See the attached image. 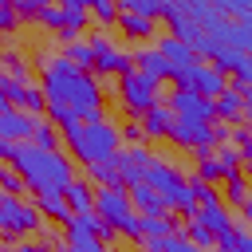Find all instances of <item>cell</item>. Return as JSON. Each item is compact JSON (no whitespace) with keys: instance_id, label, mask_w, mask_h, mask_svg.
Segmentation results:
<instances>
[{"instance_id":"obj_1","label":"cell","mask_w":252,"mask_h":252,"mask_svg":"<svg viewBox=\"0 0 252 252\" xmlns=\"http://www.w3.org/2000/svg\"><path fill=\"white\" fill-rule=\"evenodd\" d=\"M39 91L47 98V106H63L71 110L79 122H102L106 114V102H102V87H98V75L91 71H79L67 55H47L39 63Z\"/></svg>"},{"instance_id":"obj_2","label":"cell","mask_w":252,"mask_h":252,"mask_svg":"<svg viewBox=\"0 0 252 252\" xmlns=\"http://www.w3.org/2000/svg\"><path fill=\"white\" fill-rule=\"evenodd\" d=\"M8 165L24 177V185H28L35 197L63 193V189L75 181V161L63 158V150H39V146H32V142H20Z\"/></svg>"},{"instance_id":"obj_3","label":"cell","mask_w":252,"mask_h":252,"mask_svg":"<svg viewBox=\"0 0 252 252\" xmlns=\"http://www.w3.org/2000/svg\"><path fill=\"white\" fill-rule=\"evenodd\" d=\"M67 138V150H71V158L79 161V165H106V161H114L118 158V150H122V130L114 126V122H79L75 130H67L63 134Z\"/></svg>"},{"instance_id":"obj_4","label":"cell","mask_w":252,"mask_h":252,"mask_svg":"<svg viewBox=\"0 0 252 252\" xmlns=\"http://www.w3.org/2000/svg\"><path fill=\"white\" fill-rule=\"evenodd\" d=\"M146 185L173 209V213H185L189 220L197 217V193L189 189V177L177 169V165H169V161H161V158H154L150 161V169H146Z\"/></svg>"},{"instance_id":"obj_5","label":"cell","mask_w":252,"mask_h":252,"mask_svg":"<svg viewBox=\"0 0 252 252\" xmlns=\"http://www.w3.org/2000/svg\"><path fill=\"white\" fill-rule=\"evenodd\" d=\"M87 16H91V4L87 0H63V4H47L39 12V24L47 32H55L63 43H75V35L87 28Z\"/></svg>"},{"instance_id":"obj_6","label":"cell","mask_w":252,"mask_h":252,"mask_svg":"<svg viewBox=\"0 0 252 252\" xmlns=\"http://www.w3.org/2000/svg\"><path fill=\"white\" fill-rule=\"evenodd\" d=\"M118 106L130 114V118H146L154 106H158V83L146 79L142 71H130L118 79Z\"/></svg>"},{"instance_id":"obj_7","label":"cell","mask_w":252,"mask_h":252,"mask_svg":"<svg viewBox=\"0 0 252 252\" xmlns=\"http://www.w3.org/2000/svg\"><path fill=\"white\" fill-rule=\"evenodd\" d=\"M39 228H43V217H39L35 205L0 193V232H4V236H32V232H39Z\"/></svg>"},{"instance_id":"obj_8","label":"cell","mask_w":252,"mask_h":252,"mask_svg":"<svg viewBox=\"0 0 252 252\" xmlns=\"http://www.w3.org/2000/svg\"><path fill=\"white\" fill-rule=\"evenodd\" d=\"M173 83L181 87V91H193V94H201V98H220L228 87H224V75L213 67V63H193L189 71H173Z\"/></svg>"},{"instance_id":"obj_9","label":"cell","mask_w":252,"mask_h":252,"mask_svg":"<svg viewBox=\"0 0 252 252\" xmlns=\"http://www.w3.org/2000/svg\"><path fill=\"white\" fill-rule=\"evenodd\" d=\"M0 102L12 106V110H24V114H32V118H39V110H47V98H43L39 87L16 83V79H8V75L0 79Z\"/></svg>"},{"instance_id":"obj_10","label":"cell","mask_w":252,"mask_h":252,"mask_svg":"<svg viewBox=\"0 0 252 252\" xmlns=\"http://www.w3.org/2000/svg\"><path fill=\"white\" fill-rule=\"evenodd\" d=\"M91 47H94V75H130L134 71V55L130 51H118L106 35H94L91 39Z\"/></svg>"},{"instance_id":"obj_11","label":"cell","mask_w":252,"mask_h":252,"mask_svg":"<svg viewBox=\"0 0 252 252\" xmlns=\"http://www.w3.org/2000/svg\"><path fill=\"white\" fill-rule=\"evenodd\" d=\"M181 122H213L217 118V110H213V98H201V94H193V91H181V87H173L169 91V102H165Z\"/></svg>"},{"instance_id":"obj_12","label":"cell","mask_w":252,"mask_h":252,"mask_svg":"<svg viewBox=\"0 0 252 252\" xmlns=\"http://www.w3.org/2000/svg\"><path fill=\"white\" fill-rule=\"evenodd\" d=\"M169 142L181 146V150H193V154H205V150H217V138H213V126L209 122H173L169 130Z\"/></svg>"},{"instance_id":"obj_13","label":"cell","mask_w":252,"mask_h":252,"mask_svg":"<svg viewBox=\"0 0 252 252\" xmlns=\"http://www.w3.org/2000/svg\"><path fill=\"white\" fill-rule=\"evenodd\" d=\"M150 161H154L150 146H122V150H118V158H114L122 185H142V181H146V169H150Z\"/></svg>"},{"instance_id":"obj_14","label":"cell","mask_w":252,"mask_h":252,"mask_svg":"<svg viewBox=\"0 0 252 252\" xmlns=\"http://www.w3.org/2000/svg\"><path fill=\"white\" fill-rule=\"evenodd\" d=\"M161 20L169 24V35L173 39H181V43H189L193 51H197V43L205 39V32L189 20V12H185V4H165V12H161Z\"/></svg>"},{"instance_id":"obj_15","label":"cell","mask_w":252,"mask_h":252,"mask_svg":"<svg viewBox=\"0 0 252 252\" xmlns=\"http://www.w3.org/2000/svg\"><path fill=\"white\" fill-rule=\"evenodd\" d=\"M35 122H39V118H32V114L12 110V106L0 102V138H8V142H16V146H20V142H32Z\"/></svg>"},{"instance_id":"obj_16","label":"cell","mask_w":252,"mask_h":252,"mask_svg":"<svg viewBox=\"0 0 252 252\" xmlns=\"http://www.w3.org/2000/svg\"><path fill=\"white\" fill-rule=\"evenodd\" d=\"M161 55H165V63L173 67V71H189L193 63H201V55L189 47V43H181V39H173V35H161L158 43H154Z\"/></svg>"},{"instance_id":"obj_17","label":"cell","mask_w":252,"mask_h":252,"mask_svg":"<svg viewBox=\"0 0 252 252\" xmlns=\"http://www.w3.org/2000/svg\"><path fill=\"white\" fill-rule=\"evenodd\" d=\"M134 71H142V75L154 79V83L173 79V67L165 63V55H161L158 47H142V51H134Z\"/></svg>"},{"instance_id":"obj_18","label":"cell","mask_w":252,"mask_h":252,"mask_svg":"<svg viewBox=\"0 0 252 252\" xmlns=\"http://www.w3.org/2000/svg\"><path fill=\"white\" fill-rule=\"evenodd\" d=\"M130 205H134V213L138 217H169V205L142 181V185H130Z\"/></svg>"},{"instance_id":"obj_19","label":"cell","mask_w":252,"mask_h":252,"mask_svg":"<svg viewBox=\"0 0 252 252\" xmlns=\"http://www.w3.org/2000/svg\"><path fill=\"white\" fill-rule=\"evenodd\" d=\"M193 220H201V224H205V228H209L217 240H220L224 232H232V228H236V224H232V209H228L224 201H220V205H201Z\"/></svg>"},{"instance_id":"obj_20","label":"cell","mask_w":252,"mask_h":252,"mask_svg":"<svg viewBox=\"0 0 252 252\" xmlns=\"http://www.w3.org/2000/svg\"><path fill=\"white\" fill-rule=\"evenodd\" d=\"M63 201H67L71 217H75V213H94V185L83 181V177H75V181L63 189Z\"/></svg>"},{"instance_id":"obj_21","label":"cell","mask_w":252,"mask_h":252,"mask_svg":"<svg viewBox=\"0 0 252 252\" xmlns=\"http://www.w3.org/2000/svg\"><path fill=\"white\" fill-rule=\"evenodd\" d=\"M173 122H177V114H173L165 102H158V106H154V110L142 118V130H146V138H169Z\"/></svg>"},{"instance_id":"obj_22","label":"cell","mask_w":252,"mask_h":252,"mask_svg":"<svg viewBox=\"0 0 252 252\" xmlns=\"http://www.w3.org/2000/svg\"><path fill=\"white\" fill-rule=\"evenodd\" d=\"M213 110H217L220 122H240V118H244V94H240L236 87H228L220 98H213Z\"/></svg>"},{"instance_id":"obj_23","label":"cell","mask_w":252,"mask_h":252,"mask_svg":"<svg viewBox=\"0 0 252 252\" xmlns=\"http://www.w3.org/2000/svg\"><path fill=\"white\" fill-rule=\"evenodd\" d=\"M118 28H122L130 39H150V35H154V20H146V16H138V12H122V8H118Z\"/></svg>"},{"instance_id":"obj_24","label":"cell","mask_w":252,"mask_h":252,"mask_svg":"<svg viewBox=\"0 0 252 252\" xmlns=\"http://www.w3.org/2000/svg\"><path fill=\"white\" fill-rule=\"evenodd\" d=\"M35 209H39V217H47V220H59V224H67V220H71V209H67L63 193H47V197H35Z\"/></svg>"},{"instance_id":"obj_25","label":"cell","mask_w":252,"mask_h":252,"mask_svg":"<svg viewBox=\"0 0 252 252\" xmlns=\"http://www.w3.org/2000/svg\"><path fill=\"white\" fill-rule=\"evenodd\" d=\"M79 71H91L94 75V47H91V39H75V43H67V51H63Z\"/></svg>"},{"instance_id":"obj_26","label":"cell","mask_w":252,"mask_h":252,"mask_svg":"<svg viewBox=\"0 0 252 252\" xmlns=\"http://www.w3.org/2000/svg\"><path fill=\"white\" fill-rule=\"evenodd\" d=\"M193 177H201V181H209V185H220L224 181V173H220V161H217V150H205V154H197V173Z\"/></svg>"},{"instance_id":"obj_27","label":"cell","mask_w":252,"mask_h":252,"mask_svg":"<svg viewBox=\"0 0 252 252\" xmlns=\"http://www.w3.org/2000/svg\"><path fill=\"white\" fill-rule=\"evenodd\" d=\"M248 197H252V193H248V177H244V173L224 181V205H228V209H244Z\"/></svg>"},{"instance_id":"obj_28","label":"cell","mask_w":252,"mask_h":252,"mask_svg":"<svg viewBox=\"0 0 252 252\" xmlns=\"http://www.w3.org/2000/svg\"><path fill=\"white\" fill-rule=\"evenodd\" d=\"M63 252H106V244L94 240V236H83V232H67L63 228Z\"/></svg>"},{"instance_id":"obj_29","label":"cell","mask_w":252,"mask_h":252,"mask_svg":"<svg viewBox=\"0 0 252 252\" xmlns=\"http://www.w3.org/2000/svg\"><path fill=\"white\" fill-rule=\"evenodd\" d=\"M0 63H4V71H8V79H16V83H32V71H28V59H24L20 51H4V55H0Z\"/></svg>"},{"instance_id":"obj_30","label":"cell","mask_w":252,"mask_h":252,"mask_svg":"<svg viewBox=\"0 0 252 252\" xmlns=\"http://www.w3.org/2000/svg\"><path fill=\"white\" fill-rule=\"evenodd\" d=\"M185 240H189L197 252H213V248H217V236H213V232H209L201 220H189V228H185Z\"/></svg>"},{"instance_id":"obj_31","label":"cell","mask_w":252,"mask_h":252,"mask_svg":"<svg viewBox=\"0 0 252 252\" xmlns=\"http://www.w3.org/2000/svg\"><path fill=\"white\" fill-rule=\"evenodd\" d=\"M142 248H146V252H197V248H193L185 236H177V232H173V236H161V240H142Z\"/></svg>"},{"instance_id":"obj_32","label":"cell","mask_w":252,"mask_h":252,"mask_svg":"<svg viewBox=\"0 0 252 252\" xmlns=\"http://www.w3.org/2000/svg\"><path fill=\"white\" fill-rule=\"evenodd\" d=\"M87 173H91V181H98V189H122V177H118V165H114V161L91 165Z\"/></svg>"},{"instance_id":"obj_33","label":"cell","mask_w":252,"mask_h":252,"mask_svg":"<svg viewBox=\"0 0 252 252\" xmlns=\"http://www.w3.org/2000/svg\"><path fill=\"white\" fill-rule=\"evenodd\" d=\"M173 220L169 217H142V236L146 240H161V236H173Z\"/></svg>"},{"instance_id":"obj_34","label":"cell","mask_w":252,"mask_h":252,"mask_svg":"<svg viewBox=\"0 0 252 252\" xmlns=\"http://www.w3.org/2000/svg\"><path fill=\"white\" fill-rule=\"evenodd\" d=\"M217 248H220V252H252V232L232 228V232H224V236L217 240Z\"/></svg>"},{"instance_id":"obj_35","label":"cell","mask_w":252,"mask_h":252,"mask_svg":"<svg viewBox=\"0 0 252 252\" xmlns=\"http://www.w3.org/2000/svg\"><path fill=\"white\" fill-rule=\"evenodd\" d=\"M118 8H122V12H138V16H146V20H158V16L165 12V0H122Z\"/></svg>"},{"instance_id":"obj_36","label":"cell","mask_w":252,"mask_h":252,"mask_svg":"<svg viewBox=\"0 0 252 252\" xmlns=\"http://www.w3.org/2000/svg\"><path fill=\"white\" fill-rule=\"evenodd\" d=\"M32 146H39V150H59V130H55L47 118H39V122H35V134H32Z\"/></svg>"},{"instance_id":"obj_37","label":"cell","mask_w":252,"mask_h":252,"mask_svg":"<svg viewBox=\"0 0 252 252\" xmlns=\"http://www.w3.org/2000/svg\"><path fill=\"white\" fill-rule=\"evenodd\" d=\"M217 161H220V173H224V181H228V177H240V173H244V165H240V154H236V146H220V150H217Z\"/></svg>"},{"instance_id":"obj_38","label":"cell","mask_w":252,"mask_h":252,"mask_svg":"<svg viewBox=\"0 0 252 252\" xmlns=\"http://www.w3.org/2000/svg\"><path fill=\"white\" fill-rule=\"evenodd\" d=\"M232 142H236V154H240V165L252 173V126L244 130H232Z\"/></svg>"},{"instance_id":"obj_39","label":"cell","mask_w":252,"mask_h":252,"mask_svg":"<svg viewBox=\"0 0 252 252\" xmlns=\"http://www.w3.org/2000/svg\"><path fill=\"white\" fill-rule=\"evenodd\" d=\"M91 16H94L102 28H110V24H118V4H110V0H91Z\"/></svg>"},{"instance_id":"obj_40","label":"cell","mask_w":252,"mask_h":252,"mask_svg":"<svg viewBox=\"0 0 252 252\" xmlns=\"http://www.w3.org/2000/svg\"><path fill=\"white\" fill-rule=\"evenodd\" d=\"M189 189L197 193V205H220L217 185H209V181H201V177H189Z\"/></svg>"},{"instance_id":"obj_41","label":"cell","mask_w":252,"mask_h":252,"mask_svg":"<svg viewBox=\"0 0 252 252\" xmlns=\"http://www.w3.org/2000/svg\"><path fill=\"white\" fill-rule=\"evenodd\" d=\"M0 189H4L8 197H20V193H24L28 185H24V177H20V173H16L12 165H0Z\"/></svg>"},{"instance_id":"obj_42","label":"cell","mask_w":252,"mask_h":252,"mask_svg":"<svg viewBox=\"0 0 252 252\" xmlns=\"http://www.w3.org/2000/svg\"><path fill=\"white\" fill-rule=\"evenodd\" d=\"M12 8H16V16H20V20H39V12H43L47 4H43V0H16Z\"/></svg>"},{"instance_id":"obj_43","label":"cell","mask_w":252,"mask_h":252,"mask_svg":"<svg viewBox=\"0 0 252 252\" xmlns=\"http://www.w3.org/2000/svg\"><path fill=\"white\" fill-rule=\"evenodd\" d=\"M16 28H20L16 8H12V4H0V35H8V32H16Z\"/></svg>"},{"instance_id":"obj_44","label":"cell","mask_w":252,"mask_h":252,"mask_svg":"<svg viewBox=\"0 0 252 252\" xmlns=\"http://www.w3.org/2000/svg\"><path fill=\"white\" fill-rule=\"evenodd\" d=\"M122 142H126V146H146V130H142V122H130V126L122 130Z\"/></svg>"},{"instance_id":"obj_45","label":"cell","mask_w":252,"mask_h":252,"mask_svg":"<svg viewBox=\"0 0 252 252\" xmlns=\"http://www.w3.org/2000/svg\"><path fill=\"white\" fill-rule=\"evenodd\" d=\"M12 252H55V244H43V240H24V244H16Z\"/></svg>"},{"instance_id":"obj_46","label":"cell","mask_w":252,"mask_h":252,"mask_svg":"<svg viewBox=\"0 0 252 252\" xmlns=\"http://www.w3.org/2000/svg\"><path fill=\"white\" fill-rule=\"evenodd\" d=\"M12 154H16V142H8V138H0V158H4V161H12Z\"/></svg>"},{"instance_id":"obj_47","label":"cell","mask_w":252,"mask_h":252,"mask_svg":"<svg viewBox=\"0 0 252 252\" xmlns=\"http://www.w3.org/2000/svg\"><path fill=\"white\" fill-rule=\"evenodd\" d=\"M240 213H244V220H248V232H252V197H248V205H244Z\"/></svg>"},{"instance_id":"obj_48","label":"cell","mask_w":252,"mask_h":252,"mask_svg":"<svg viewBox=\"0 0 252 252\" xmlns=\"http://www.w3.org/2000/svg\"><path fill=\"white\" fill-rule=\"evenodd\" d=\"M0 79H4V75H0Z\"/></svg>"}]
</instances>
